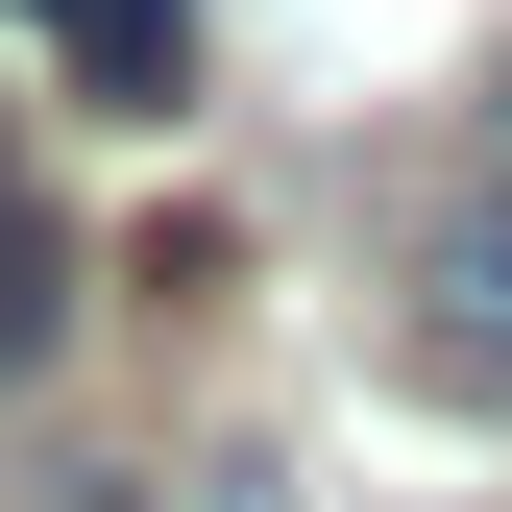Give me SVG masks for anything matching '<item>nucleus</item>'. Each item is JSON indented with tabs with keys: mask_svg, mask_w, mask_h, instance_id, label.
<instances>
[{
	"mask_svg": "<svg viewBox=\"0 0 512 512\" xmlns=\"http://www.w3.org/2000/svg\"><path fill=\"white\" fill-rule=\"evenodd\" d=\"M415 391L512 415V147H488L439 220H415Z\"/></svg>",
	"mask_w": 512,
	"mask_h": 512,
	"instance_id": "f257e3e1",
	"label": "nucleus"
},
{
	"mask_svg": "<svg viewBox=\"0 0 512 512\" xmlns=\"http://www.w3.org/2000/svg\"><path fill=\"white\" fill-rule=\"evenodd\" d=\"M49 49H74V98L171 122V74H196V0H49Z\"/></svg>",
	"mask_w": 512,
	"mask_h": 512,
	"instance_id": "f03ea898",
	"label": "nucleus"
},
{
	"mask_svg": "<svg viewBox=\"0 0 512 512\" xmlns=\"http://www.w3.org/2000/svg\"><path fill=\"white\" fill-rule=\"evenodd\" d=\"M49 317H74V244H49V196L0 171V366H49Z\"/></svg>",
	"mask_w": 512,
	"mask_h": 512,
	"instance_id": "7ed1b4c3",
	"label": "nucleus"
}]
</instances>
